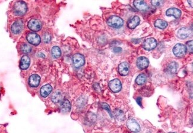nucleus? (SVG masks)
Here are the masks:
<instances>
[{
    "instance_id": "obj_1",
    "label": "nucleus",
    "mask_w": 193,
    "mask_h": 133,
    "mask_svg": "<svg viewBox=\"0 0 193 133\" xmlns=\"http://www.w3.org/2000/svg\"><path fill=\"white\" fill-rule=\"evenodd\" d=\"M28 10V6L25 2L22 1H19L15 2L13 11L16 16H23L26 14Z\"/></svg>"
},
{
    "instance_id": "obj_2",
    "label": "nucleus",
    "mask_w": 193,
    "mask_h": 133,
    "mask_svg": "<svg viewBox=\"0 0 193 133\" xmlns=\"http://www.w3.org/2000/svg\"><path fill=\"white\" fill-rule=\"evenodd\" d=\"M107 24L114 28H120L124 25V20L118 16H113L107 20Z\"/></svg>"
},
{
    "instance_id": "obj_3",
    "label": "nucleus",
    "mask_w": 193,
    "mask_h": 133,
    "mask_svg": "<svg viewBox=\"0 0 193 133\" xmlns=\"http://www.w3.org/2000/svg\"><path fill=\"white\" fill-rule=\"evenodd\" d=\"M187 49L186 45L182 44H177L173 48V53L177 57L181 58L187 53Z\"/></svg>"
},
{
    "instance_id": "obj_4",
    "label": "nucleus",
    "mask_w": 193,
    "mask_h": 133,
    "mask_svg": "<svg viewBox=\"0 0 193 133\" xmlns=\"http://www.w3.org/2000/svg\"><path fill=\"white\" fill-rule=\"evenodd\" d=\"M24 23L22 20L20 19L16 21L11 26V30L13 34L18 35L22 32L23 29Z\"/></svg>"
},
{
    "instance_id": "obj_5",
    "label": "nucleus",
    "mask_w": 193,
    "mask_h": 133,
    "mask_svg": "<svg viewBox=\"0 0 193 133\" xmlns=\"http://www.w3.org/2000/svg\"><path fill=\"white\" fill-rule=\"evenodd\" d=\"M73 62L74 66L76 68H78L82 67L85 62L84 56L80 53H77L75 54L73 57Z\"/></svg>"
},
{
    "instance_id": "obj_6",
    "label": "nucleus",
    "mask_w": 193,
    "mask_h": 133,
    "mask_svg": "<svg viewBox=\"0 0 193 133\" xmlns=\"http://www.w3.org/2000/svg\"><path fill=\"white\" fill-rule=\"evenodd\" d=\"M26 39L29 44L35 46H37L40 44L41 42V39L39 35L37 34L36 33H34V32L28 33L27 35Z\"/></svg>"
},
{
    "instance_id": "obj_7",
    "label": "nucleus",
    "mask_w": 193,
    "mask_h": 133,
    "mask_svg": "<svg viewBox=\"0 0 193 133\" xmlns=\"http://www.w3.org/2000/svg\"><path fill=\"white\" fill-rule=\"evenodd\" d=\"M127 126L133 133H138L140 130V127L137 121L134 119H129L127 121Z\"/></svg>"
},
{
    "instance_id": "obj_8",
    "label": "nucleus",
    "mask_w": 193,
    "mask_h": 133,
    "mask_svg": "<svg viewBox=\"0 0 193 133\" xmlns=\"http://www.w3.org/2000/svg\"><path fill=\"white\" fill-rule=\"evenodd\" d=\"M157 45V41L152 38H148L143 43V48L146 51H151L154 49Z\"/></svg>"
},
{
    "instance_id": "obj_9",
    "label": "nucleus",
    "mask_w": 193,
    "mask_h": 133,
    "mask_svg": "<svg viewBox=\"0 0 193 133\" xmlns=\"http://www.w3.org/2000/svg\"><path fill=\"white\" fill-rule=\"evenodd\" d=\"M28 26L32 31L38 32L42 28V23L37 19H31L28 22Z\"/></svg>"
},
{
    "instance_id": "obj_10",
    "label": "nucleus",
    "mask_w": 193,
    "mask_h": 133,
    "mask_svg": "<svg viewBox=\"0 0 193 133\" xmlns=\"http://www.w3.org/2000/svg\"><path fill=\"white\" fill-rule=\"evenodd\" d=\"M109 88L114 93H118L122 89V84L119 79H114L110 82Z\"/></svg>"
},
{
    "instance_id": "obj_11",
    "label": "nucleus",
    "mask_w": 193,
    "mask_h": 133,
    "mask_svg": "<svg viewBox=\"0 0 193 133\" xmlns=\"http://www.w3.org/2000/svg\"><path fill=\"white\" fill-rule=\"evenodd\" d=\"M191 35H192V30L187 27H183L180 28L177 32V36L178 38L181 39H186L190 37Z\"/></svg>"
},
{
    "instance_id": "obj_12",
    "label": "nucleus",
    "mask_w": 193,
    "mask_h": 133,
    "mask_svg": "<svg viewBox=\"0 0 193 133\" xmlns=\"http://www.w3.org/2000/svg\"><path fill=\"white\" fill-rule=\"evenodd\" d=\"M137 67L139 69L143 70L147 68L149 64V59L145 56H140L137 59Z\"/></svg>"
},
{
    "instance_id": "obj_13",
    "label": "nucleus",
    "mask_w": 193,
    "mask_h": 133,
    "mask_svg": "<svg viewBox=\"0 0 193 133\" xmlns=\"http://www.w3.org/2000/svg\"><path fill=\"white\" fill-rule=\"evenodd\" d=\"M119 74L122 76H126L130 72V65L127 62H122L118 65Z\"/></svg>"
},
{
    "instance_id": "obj_14",
    "label": "nucleus",
    "mask_w": 193,
    "mask_h": 133,
    "mask_svg": "<svg viewBox=\"0 0 193 133\" xmlns=\"http://www.w3.org/2000/svg\"><path fill=\"white\" fill-rule=\"evenodd\" d=\"M167 16H173L176 19L180 18L181 16V11L177 8H170L166 11Z\"/></svg>"
},
{
    "instance_id": "obj_15",
    "label": "nucleus",
    "mask_w": 193,
    "mask_h": 133,
    "mask_svg": "<svg viewBox=\"0 0 193 133\" xmlns=\"http://www.w3.org/2000/svg\"><path fill=\"white\" fill-rule=\"evenodd\" d=\"M140 22V19L139 17L136 16L131 18L127 22V26L130 29H134Z\"/></svg>"
},
{
    "instance_id": "obj_16",
    "label": "nucleus",
    "mask_w": 193,
    "mask_h": 133,
    "mask_svg": "<svg viewBox=\"0 0 193 133\" xmlns=\"http://www.w3.org/2000/svg\"><path fill=\"white\" fill-rule=\"evenodd\" d=\"M40 77L38 74H34L31 76L29 79V84L32 88H37L39 85Z\"/></svg>"
},
{
    "instance_id": "obj_17",
    "label": "nucleus",
    "mask_w": 193,
    "mask_h": 133,
    "mask_svg": "<svg viewBox=\"0 0 193 133\" xmlns=\"http://www.w3.org/2000/svg\"><path fill=\"white\" fill-rule=\"evenodd\" d=\"M31 64V59L30 58L28 55H24L21 58L20 62V67L22 70H26L28 69Z\"/></svg>"
},
{
    "instance_id": "obj_18",
    "label": "nucleus",
    "mask_w": 193,
    "mask_h": 133,
    "mask_svg": "<svg viewBox=\"0 0 193 133\" xmlns=\"http://www.w3.org/2000/svg\"><path fill=\"white\" fill-rule=\"evenodd\" d=\"M60 108L63 112H69L72 109V105L70 102L67 99H64L61 100Z\"/></svg>"
},
{
    "instance_id": "obj_19",
    "label": "nucleus",
    "mask_w": 193,
    "mask_h": 133,
    "mask_svg": "<svg viewBox=\"0 0 193 133\" xmlns=\"http://www.w3.org/2000/svg\"><path fill=\"white\" fill-rule=\"evenodd\" d=\"M134 7L139 10L145 11L148 8V4L142 0H136L134 1Z\"/></svg>"
},
{
    "instance_id": "obj_20",
    "label": "nucleus",
    "mask_w": 193,
    "mask_h": 133,
    "mask_svg": "<svg viewBox=\"0 0 193 133\" xmlns=\"http://www.w3.org/2000/svg\"><path fill=\"white\" fill-rule=\"evenodd\" d=\"M52 91V88L50 85H46L42 86L40 90V93L42 97H46Z\"/></svg>"
},
{
    "instance_id": "obj_21",
    "label": "nucleus",
    "mask_w": 193,
    "mask_h": 133,
    "mask_svg": "<svg viewBox=\"0 0 193 133\" xmlns=\"http://www.w3.org/2000/svg\"><path fill=\"white\" fill-rule=\"evenodd\" d=\"M168 23L163 19H157L154 22V26L160 29H164L168 27Z\"/></svg>"
},
{
    "instance_id": "obj_22",
    "label": "nucleus",
    "mask_w": 193,
    "mask_h": 133,
    "mask_svg": "<svg viewBox=\"0 0 193 133\" xmlns=\"http://www.w3.org/2000/svg\"><path fill=\"white\" fill-rule=\"evenodd\" d=\"M63 99V94L60 91H56L52 96V100L53 102L57 103L61 102Z\"/></svg>"
},
{
    "instance_id": "obj_23",
    "label": "nucleus",
    "mask_w": 193,
    "mask_h": 133,
    "mask_svg": "<svg viewBox=\"0 0 193 133\" xmlns=\"http://www.w3.org/2000/svg\"><path fill=\"white\" fill-rule=\"evenodd\" d=\"M177 68H178V64L176 62L174 61L171 62L169 64V65L167 67V70L169 74H174L177 72Z\"/></svg>"
},
{
    "instance_id": "obj_24",
    "label": "nucleus",
    "mask_w": 193,
    "mask_h": 133,
    "mask_svg": "<svg viewBox=\"0 0 193 133\" xmlns=\"http://www.w3.org/2000/svg\"><path fill=\"white\" fill-rule=\"evenodd\" d=\"M51 54L54 58H58L61 55V51L58 46H55L51 49Z\"/></svg>"
},
{
    "instance_id": "obj_25",
    "label": "nucleus",
    "mask_w": 193,
    "mask_h": 133,
    "mask_svg": "<svg viewBox=\"0 0 193 133\" xmlns=\"http://www.w3.org/2000/svg\"><path fill=\"white\" fill-rule=\"evenodd\" d=\"M146 79L147 77L145 74H140L136 79V83L138 85H143L146 83Z\"/></svg>"
},
{
    "instance_id": "obj_26",
    "label": "nucleus",
    "mask_w": 193,
    "mask_h": 133,
    "mask_svg": "<svg viewBox=\"0 0 193 133\" xmlns=\"http://www.w3.org/2000/svg\"><path fill=\"white\" fill-rule=\"evenodd\" d=\"M20 49L23 53H29L31 52L32 48L29 45L24 43L21 45Z\"/></svg>"
},
{
    "instance_id": "obj_27",
    "label": "nucleus",
    "mask_w": 193,
    "mask_h": 133,
    "mask_svg": "<svg viewBox=\"0 0 193 133\" xmlns=\"http://www.w3.org/2000/svg\"><path fill=\"white\" fill-rule=\"evenodd\" d=\"M165 1H161V0H159V1H151V4H152V5H154V7H160L161 6H162L164 4Z\"/></svg>"
},
{
    "instance_id": "obj_28",
    "label": "nucleus",
    "mask_w": 193,
    "mask_h": 133,
    "mask_svg": "<svg viewBox=\"0 0 193 133\" xmlns=\"http://www.w3.org/2000/svg\"><path fill=\"white\" fill-rule=\"evenodd\" d=\"M101 106H102V108L103 109H105V110H106V111H107L110 114V116H111V117H113L112 113H111V108H110V106H109L107 103H102Z\"/></svg>"
},
{
    "instance_id": "obj_29",
    "label": "nucleus",
    "mask_w": 193,
    "mask_h": 133,
    "mask_svg": "<svg viewBox=\"0 0 193 133\" xmlns=\"http://www.w3.org/2000/svg\"><path fill=\"white\" fill-rule=\"evenodd\" d=\"M193 40L188 41L186 44V48L187 49H188V51L190 52V53H193Z\"/></svg>"
},
{
    "instance_id": "obj_30",
    "label": "nucleus",
    "mask_w": 193,
    "mask_h": 133,
    "mask_svg": "<svg viewBox=\"0 0 193 133\" xmlns=\"http://www.w3.org/2000/svg\"><path fill=\"white\" fill-rule=\"evenodd\" d=\"M51 36L49 33H45L43 36V40H44V42L45 43H48L51 41Z\"/></svg>"
},
{
    "instance_id": "obj_31",
    "label": "nucleus",
    "mask_w": 193,
    "mask_h": 133,
    "mask_svg": "<svg viewBox=\"0 0 193 133\" xmlns=\"http://www.w3.org/2000/svg\"><path fill=\"white\" fill-rule=\"evenodd\" d=\"M137 103H138V105L140 106H142V98L141 97H139L137 98Z\"/></svg>"
},
{
    "instance_id": "obj_32",
    "label": "nucleus",
    "mask_w": 193,
    "mask_h": 133,
    "mask_svg": "<svg viewBox=\"0 0 193 133\" xmlns=\"http://www.w3.org/2000/svg\"><path fill=\"white\" fill-rule=\"evenodd\" d=\"M113 51L115 53H120L121 52H122V49L121 48H119V47H116V48H114Z\"/></svg>"
},
{
    "instance_id": "obj_33",
    "label": "nucleus",
    "mask_w": 193,
    "mask_h": 133,
    "mask_svg": "<svg viewBox=\"0 0 193 133\" xmlns=\"http://www.w3.org/2000/svg\"><path fill=\"white\" fill-rule=\"evenodd\" d=\"M188 2L190 5H191V6L193 7V1L192 0V1H188Z\"/></svg>"
},
{
    "instance_id": "obj_34",
    "label": "nucleus",
    "mask_w": 193,
    "mask_h": 133,
    "mask_svg": "<svg viewBox=\"0 0 193 133\" xmlns=\"http://www.w3.org/2000/svg\"></svg>"
},
{
    "instance_id": "obj_35",
    "label": "nucleus",
    "mask_w": 193,
    "mask_h": 133,
    "mask_svg": "<svg viewBox=\"0 0 193 133\" xmlns=\"http://www.w3.org/2000/svg\"><path fill=\"white\" fill-rule=\"evenodd\" d=\"M0 95H1V94H0Z\"/></svg>"
}]
</instances>
